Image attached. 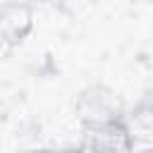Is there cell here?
Returning <instances> with one entry per match:
<instances>
[{"instance_id": "cell-1", "label": "cell", "mask_w": 153, "mask_h": 153, "mask_svg": "<svg viewBox=\"0 0 153 153\" xmlns=\"http://www.w3.org/2000/svg\"><path fill=\"white\" fill-rule=\"evenodd\" d=\"M79 148L98 153H129L136 146L134 129L124 110L79 117Z\"/></svg>"}, {"instance_id": "cell-2", "label": "cell", "mask_w": 153, "mask_h": 153, "mask_svg": "<svg viewBox=\"0 0 153 153\" xmlns=\"http://www.w3.org/2000/svg\"><path fill=\"white\" fill-rule=\"evenodd\" d=\"M33 5L24 0H0V55L19 48L33 31Z\"/></svg>"}]
</instances>
